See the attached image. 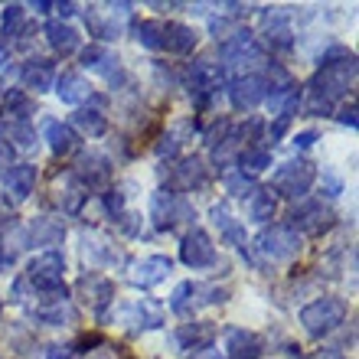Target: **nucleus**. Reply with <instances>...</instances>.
<instances>
[{"instance_id":"f257e3e1","label":"nucleus","mask_w":359,"mask_h":359,"mask_svg":"<svg viewBox=\"0 0 359 359\" xmlns=\"http://www.w3.org/2000/svg\"><path fill=\"white\" fill-rule=\"evenodd\" d=\"M356 82V56L346 53L340 62H323L320 72L307 86V114H330L333 102L353 88Z\"/></svg>"},{"instance_id":"f03ea898","label":"nucleus","mask_w":359,"mask_h":359,"mask_svg":"<svg viewBox=\"0 0 359 359\" xmlns=\"http://www.w3.org/2000/svg\"><path fill=\"white\" fill-rule=\"evenodd\" d=\"M62 278H66V258L59 252H43L29 262L23 284H29L43 301H69Z\"/></svg>"},{"instance_id":"7ed1b4c3","label":"nucleus","mask_w":359,"mask_h":359,"mask_svg":"<svg viewBox=\"0 0 359 359\" xmlns=\"http://www.w3.org/2000/svg\"><path fill=\"white\" fill-rule=\"evenodd\" d=\"M301 252V236L291 226H271L255 238V258L265 265H281L291 262Z\"/></svg>"},{"instance_id":"20e7f679","label":"nucleus","mask_w":359,"mask_h":359,"mask_svg":"<svg viewBox=\"0 0 359 359\" xmlns=\"http://www.w3.org/2000/svg\"><path fill=\"white\" fill-rule=\"evenodd\" d=\"M346 320V304L340 297H320L301 311V323L311 337H327Z\"/></svg>"},{"instance_id":"39448f33","label":"nucleus","mask_w":359,"mask_h":359,"mask_svg":"<svg viewBox=\"0 0 359 359\" xmlns=\"http://www.w3.org/2000/svg\"><path fill=\"white\" fill-rule=\"evenodd\" d=\"M313 180H317V170H313L311 161H304V157H294V161L281 163L271 177V187L281 193V196H291V199H301L307 196V189L313 187Z\"/></svg>"},{"instance_id":"423d86ee","label":"nucleus","mask_w":359,"mask_h":359,"mask_svg":"<svg viewBox=\"0 0 359 359\" xmlns=\"http://www.w3.org/2000/svg\"><path fill=\"white\" fill-rule=\"evenodd\" d=\"M131 13V4H104V7L86 10V27L98 39H118L124 29V20Z\"/></svg>"},{"instance_id":"0eeeda50","label":"nucleus","mask_w":359,"mask_h":359,"mask_svg":"<svg viewBox=\"0 0 359 359\" xmlns=\"http://www.w3.org/2000/svg\"><path fill=\"white\" fill-rule=\"evenodd\" d=\"M151 219L161 229H173L177 222L193 219V206L180 193H173V189H157L151 199Z\"/></svg>"},{"instance_id":"6e6552de","label":"nucleus","mask_w":359,"mask_h":359,"mask_svg":"<svg viewBox=\"0 0 359 359\" xmlns=\"http://www.w3.org/2000/svg\"><path fill=\"white\" fill-rule=\"evenodd\" d=\"M294 226L297 232H304V236H323L327 229L337 222V216H333L330 206H323L320 199H311V203H304V206L294 209Z\"/></svg>"},{"instance_id":"1a4fd4ad","label":"nucleus","mask_w":359,"mask_h":359,"mask_svg":"<svg viewBox=\"0 0 359 359\" xmlns=\"http://www.w3.org/2000/svg\"><path fill=\"white\" fill-rule=\"evenodd\" d=\"M180 258H183V265L187 268H212L216 265V245H212V238L203 232V229H193L183 236V245H180Z\"/></svg>"},{"instance_id":"9d476101","label":"nucleus","mask_w":359,"mask_h":359,"mask_svg":"<svg viewBox=\"0 0 359 359\" xmlns=\"http://www.w3.org/2000/svg\"><path fill=\"white\" fill-rule=\"evenodd\" d=\"M199 36L193 33V27L187 23H177V20H161V36H157V49H167L173 56H189L196 49Z\"/></svg>"},{"instance_id":"9b49d317","label":"nucleus","mask_w":359,"mask_h":359,"mask_svg":"<svg viewBox=\"0 0 359 359\" xmlns=\"http://www.w3.org/2000/svg\"><path fill=\"white\" fill-rule=\"evenodd\" d=\"M229 98H232V104H236L238 111H248V108H255L258 102H265V98H268L265 79L255 76V72L232 79V86H229Z\"/></svg>"},{"instance_id":"f8f14e48","label":"nucleus","mask_w":359,"mask_h":359,"mask_svg":"<svg viewBox=\"0 0 359 359\" xmlns=\"http://www.w3.org/2000/svg\"><path fill=\"white\" fill-rule=\"evenodd\" d=\"M219 86H222V66L216 62H193L189 66V95H196L199 104L209 102V95H216Z\"/></svg>"},{"instance_id":"ddd939ff","label":"nucleus","mask_w":359,"mask_h":359,"mask_svg":"<svg viewBox=\"0 0 359 359\" xmlns=\"http://www.w3.org/2000/svg\"><path fill=\"white\" fill-rule=\"evenodd\" d=\"M170 271H173L170 258H167V255H151V258L134 262L131 271H128V281H131L134 287H154V284H161Z\"/></svg>"},{"instance_id":"4468645a","label":"nucleus","mask_w":359,"mask_h":359,"mask_svg":"<svg viewBox=\"0 0 359 359\" xmlns=\"http://www.w3.org/2000/svg\"><path fill=\"white\" fill-rule=\"evenodd\" d=\"M118 320L128 323L131 330H154V327L163 323V313L154 301H134V304L118 307Z\"/></svg>"},{"instance_id":"2eb2a0df","label":"nucleus","mask_w":359,"mask_h":359,"mask_svg":"<svg viewBox=\"0 0 359 359\" xmlns=\"http://www.w3.org/2000/svg\"><path fill=\"white\" fill-rule=\"evenodd\" d=\"M262 337L245 327H229L226 330V353L229 359H262Z\"/></svg>"},{"instance_id":"dca6fc26","label":"nucleus","mask_w":359,"mask_h":359,"mask_svg":"<svg viewBox=\"0 0 359 359\" xmlns=\"http://www.w3.org/2000/svg\"><path fill=\"white\" fill-rule=\"evenodd\" d=\"M4 187H7V203H13V206L27 203L29 193L36 189V167H33V163H17V167L4 177Z\"/></svg>"},{"instance_id":"f3484780","label":"nucleus","mask_w":359,"mask_h":359,"mask_svg":"<svg viewBox=\"0 0 359 359\" xmlns=\"http://www.w3.org/2000/svg\"><path fill=\"white\" fill-rule=\"evenodd\" d=\"M82 66L92 69V72H98V76H104L108 82H124L121 59L104 46H88L86 53H82Z\"/></svg>"},{"instance_id":"a211bd4d","label":"nucleus","mask_w":359,"mask_h":359,"mask_svg":"<svg viewBox=\"0 0 359 359\" xmlns=\"http://www.w3.org/2000/svg\"><path fill=\"white\" fill-rule=\"evenodd\" d=\"M79 294H86V301L92 304L95 313H104V307L114 301V284L108 278H102V274L88 271L79 278Z\"/></svg>"},{"instance_id":"6ab92c4d","label":"nucleus","mask_w":359,"mask_h":359,"mask_svg":"<svg viewBox=\"0 0 359 359\" xmlns=\"http://www.w3.org/2000/svg\"><path fill=\"white\" fill-rule=\"evenodd\" d=\"M72 177L82 183V189H102L104 183H108V177H111V170H108V161H104V157L86 154V157L76 163Z\"/></svg>"},{"instance_id":"aec40b11","label":"nucleus","mask_w":359,"mask_h":359,"mask_svg":"<svg viewBox=\"0 0 359 359\" xmlns=\"http://www.w3.org/2000/svg\"><path fill=\"white\" fill-rule=\"evenodd\" d=\"M82 255L92 265H118L121 262V252L102 236V232H86L82 236Z\"/></svg>"},{"instance_id":"412c9836","label":"nucleus","mask_w":359,"mask_h":359,"mask_svg":"<svg viewBox=\"0 0 359 359\" xmlns=\"http://www.w3.org/2000/svg\"><path fill=\"white\" fill-rule=\"evenodd\" d=\"M43 137L49 141V151L56 154V157H66V154H72L79 147V134L69 124L56 121V118L43 121Z\"/></svg>"},{"instance_id":"4be33fe9","label":"nucleus","mask_w":359,"mask_h":359,"mask_svg":"<svg viewBox=\"0 0 359 359\" xmlns=\"http://www.w3.org/2000/svg\"><path fill=\"white\" fill-rule=\"evenodd\" d=\"M20 79H23V86L29 88V92H46V88H53V82H56V72H53V66L49 62H43V59H29L27 66L20 69Z\"/></svg>"},{"instance_id":"5701e85b","label":"nucleus","mask_w":359,"mask_h":359,"mask_svg":"<svg viewBox=\"0 0 359 359\" xmlns=\"http://www.w3.org/2000/svg\"><path fill=\"white\" fill-rule=\"evenodd\" d=\"M56 92L66 104H82L92 98V86H88L79 72H62V76L56 79Z\"/></svg>"},{"instance_id":"b1692460","label":"nucleus","mask_w":359,"mask_h":359,"mask_svg":"<svg viewBox=\"0 0 359 359\" xmlns=\"http://www.w3.org/2000/svg\"><path fill=\"white\" fill-rule=\"evenodd\" d=\"M46 39H49V46H53V53H59V56H72L79 49V33L69 23H62V20L46 23Z\"/></svg>"},{"instance_id":"393cba45","label":"nucleus","mask_w":359,"mask_h":359,"mask_svg":"<svg viewBox=\"0 0 359 359\" xmlns=\"http://www.w3.org/2000/svg\"><path fill=\"white\" fill-rule=\"evenodd\" d=\"M33 317L49 327H69V323H76V307L69 301H43Z\"/></svg>"},{"instance_id":"a878e982","label":"nucleus","mask_w":359,"mask_h":359,"mask_svg":"<svg viewBox=\"0 0 359 359\" xmlns=\"http://www.w3.org/2000/svg\"><path fill=\"white\" fill-rule=\"evenodd\" d=\"M212 226L222 232V238H226L229 245H236V248H245V226L242 222H236L232 219V212H229L226 206H212Z\"/></svg>"},{"instance_id":"bb28decb","label":"nucleus","mask_w":359,"mask_h":359,"mask_svg":"<svg viewBox=\"0 0 359 359\" xmlns=\"http://www.w3.org/2000/svg\"><path fill=\"white\" fill-rule=\"evenodd\" d=\"M29 236L36 245H59L62 236H66V226L59 219H49V216H39L33 226H29Z\"/></svg>"},{"instance_id":"cd10ccee","label":"nucleus","mask_w":359,"mask_h":359,"mask_svg":"<svg viewBox=\"0 0 359 359\" xmlns=\"http://www.w3.org/2000/svg\"><path fill=\"white\" fill-rule=\"evenodd\" d=\"M0 131L7 134L17 147H33V144H36V131H33L29 118H13V114H7L4 124H0Z\"/></svg>"},{"instance_id":"c85d7f7f","label":"nucleus","mask_w":359,"mask_h":359,"mask_svg":"<svg viewBox=\"0 0 359 359\" xmlns=\"http://www.w3.org/2000/svg\"><path fill=\"white\" fill-rule=\"evenodd\" d=\"M274 212H278V196H274L271 189H255L248 196V219L268 222V219H274Z\"/></svg>"},{"instance_id":"c756f323","label":"nucleus","mask_w":359,"mask_h":359,"mask_svg":"<svg viewBox=\"0 0 359 359\" xmlns=\"http://www.w3.org/2000/svg\"><path fill=\"white\" fill-rule=\"evenodd\" d=\"M72 124H76L82 134H88V137H102V134L108 131V118H104L98 108H79V111L72 114Z\"/></svg>"},{"instance_id":"7c9ffc66","label":"nucleus","mask_w":359,"mask_h":359,"mask_svg":"<svg viewBox=\"0 0 359 359\" xmlns=\"http://www.w3.org/2000/svg\"><path fill=\"white\" fill-rule=\"evenodd\" d=\"M206 167H203V161L199 157H189V161H183V167H177V187L180 189H199L206 187Z\"/></svg>"},{"instance_id":"2f4dec72","label":"nucleus","mask_w":359,"mask_h":359,"mask_svg":"<svg viewBox=\"0 0 359 359\" xmlns=\"http://www.w3.org/2000/svg\"><path fill=\"white\" fill-rule=\"evenodd\" d=\"M265 33H268V43L274 49H291V27L281 13H268L265 17Z\"/></svg>"},{"instance_id":"473e14b6","label":"nucleus","mask_w":359,"mask_h":359,"mask_svg":"<svg viewBox=\"0 0 359 359\" xmlns=\"http://www.w3.org/2000/svg\"><path fill=\"white\" fill-rule=\"evenodd\" d=\"M59 183H66V189L59 193L62 212H79V209H82V203H86V189H82V183H79L72 173H66V177L59 180Z\"/></svg>"},{"instance_id":"72a5a7b5","label":"nucleus","mask_w":359,"mask_h":359,"mask_svg":"<svg viewBox=\"0 0 359 359\" xmlns=\"http://www.w3.org/2000/svg\"><path fill=\"white\" fill-rule=\"evenodd\" d=\"M238 167H242V173L265 170V167H271V151L268 147H245V151L238 154Z\"/></svg>"},{"instance_id":"f704fd0d","label":"nucleus","mask_w":359,"mask_h":359,"mask_svg":"<svg viewBox=\"0 0 359 359\" xmlns=\"http://www.w3.org/2000/svg\"><path fill=\"white\" fill-rule=\"evenodd\" d=\"M199 294V284H193V281H183V284H177V291L170 294V311L173 313H189V307H193V297Z\"/></svg>"},{"instance_id":"c9c22d12","label":"nucleus","mask_w":359,"mask_h":359,"mask_svg":"<svg viewBox=\"0 0 359 359\" xmlns=\"http://www.w3.org/2000/svg\"><path fill=\"white\" fill-rule=\"evenodd\" d=\"M157 36H161V20H141L134 23V39L147 49H157Z\"/></svg>"},{"instance_id":"e433bc0d","label":"nucleus","mask_w":359,"mask_h":359,"mask_svg":"<svg viewBox=\"0 0 359 359\" xmlns=\"http://www.w3.org/2000/svg\"><path fill=\"white\" fill-rule=\"evenodd\" d=\"M4 36L7 39H13V36H20V27H23V7L20 4H7L4 7Z\"/></svg>"},{"instance_id":"4c0bfd02","label":"nucleus","mask_w":359,"mask_h":359,"mask_svg":"<svg viewBox=\"0 0 359 359\" xmlns=\"http://www.w3.org/2000/svg\"><path fill=\"white\" fill-rule=\"evenodd\" d=\"M222 183H226V189L229 193H232V196H252V193H255V183H252V177H248V173H226V180H222Z\"/></svg>"},{"instance_id":"58836bf2","label":"nucleus","mask_w":359,"mask_h":359,"mask_svg":"<svg viewBox=\"0 0 359 359\" xmlns=\"http://www.w3.org/2000/svg\"><path fill=\"white\" fill-rule=\"evenodd\" d=\"M203 340H206V330H199L193 323H187V327H180V330L173 333V346H177V350H183L187 343H203Z\"/></svg>"},{"instance_id":"ea45409f","label":"nucleus","mask_w":359,"mask_h":359,"mask_svg":"<svg viewBox=\"0 0 359 359\" xmlns=\"http://www.w3.org/2000/svg\"><path fill=\"white\" fill-rule=\"evenodd\" d=\"M82 359H131L128 353L121 350V346H111V343H102L98 350H88L82 353Z\"/></svg>"},{"instance_id":"a19ab883","label":"nucleus","mask_w":359,"mask_h":359,"mask_svg":"<svg viewBox=\"0 0 359 359\" xmlns=\"http://www.w3.org/2000/svg\"><path fill=\"white\" fill-rule=\"evenodd\" d=\"M104 209H108L114 219L124 216V196L118 193V189H108V193H104Z\"/></svg>"},{"instance_id":"79ce46f5","label":"nucleus","mask_w":359,"mask_h":359,"mask_svg":"<svg viewBox=\"0 0 359 359\" xmlns=\"http://www.w3.org/2000/svg\"><path fill=\"white\" fill-rule=\"evenodd\" d=\"M13 170V147L10 144H0V180Z\"/></svg>"},{"instance_id":"37998d69","label":"nucleus","mask_w":359,"mask_h":359,"mask_svg":"<svg viewBox=\"0 0 359 359\" xmlns=\"http://www.w3.org/2000/svg\"><path fill=\"white\" fill-rule=\"evenodd\" d=\"M337 121H340V124H346V128H356V124H359V118H356V102L343 104V108H340V114H337Z\"/></svg>"},{"instance_id":"c03bdc74","label":"nucleus","mask_w":359,"mask_h":359,"mask_svg":"<svg viewBox=\"0 0 359 359\" xmlns=\"http://www.w3.org/2000/svg\"><path fill=\"white\" fill-rule=\"evenodd\" d=\"M193 359H226V356L219 353V346H212V343H203V346L196 350V356H193Z\"/></svg>"},{"instance_id":"a18cd8bd","label":"nucleus","mask_w":359,"mask_h":359,"mask_svg":"<svg viewBox=\"0 0 359 359\" xmlns=\"http://www.w3.org/2000/svg\"><path fill=\"white\" fill-rule=\"evenodd\" d=\"M317 137H320V134H317V131H301V134H297V137H294V144L307 151V147H313V144H317Z\"/></svg>"},{"instance_id":"49530a36","label":"nucleus","mask_w":359,"mask_h":359,"mask_svg":"<svg viewBox=\"0 0 359 359\" xmlns=\"http://www.w3.org/2000/svg\"><path fill=\"white\" fill-rule=\"evenodd\" d=\"M72 356V346H49L46 359H69Z\"/></svg>"},{"instance_id":"de8ad7c7","label":"nucleus","mask_w":359,"mask_h":359,"mask_svg":"<svg viewBox=\"0 0 359 359\" xmlns=\"http://www.w3.org/2000/svg\"><path fill=\"white\" fill-rule=\"evenodd\" d=\"M304 359H346L340 350H317V353H311V356H304Z\"/></svg>"},{"instance_id":"09e8293b","label":"nucleus","mask_w":359,"mask_h":359,"mask_svg":"<svg viewBox=\"0 0 359 359\" xmlns=\"http://www.w3.org/2000/svg\"><path fill=\"white\" fill-rule=\"evenodd\" d=\"M33 10H36V13H49V10H56V4H46V0H39V4H33Z\"/></svg>"},{"instance_id":"8fccbe9b","label":"nucleus","mask_w":359,"mask_h":359,"mask_svg":"<svg viewBox=\"0 0 359 359\" xmlns=\"http://www.w3.org/2000/svg\"><path fill=\"white\" fill-rule=\"evenodd\" d=\"M56 10L62 17H69V13H76V4H56Z\"/></svg>"},{"instance_id":"3c124183","label":"nucleus","mask_w":359,"mask_h":359,"mask_svg":"<svg viewBox=\"0 0 359 359\" xmlns=\"http://www.w3.org/2000/svg\"><path fill=\"white\" fill-rule=\"evenodd\" d=\"M4 56H7V46L0 43V66H4Z\"/></svg>"},{"instance_id":"603ef678","label":"nucleus","mask_w":359,"mask_h":359,"mask_svg":"<svg viewBox=\"0 0 359 359\" xmlns=\"http://www.w3.org/2000/svg\"><path fill=\"white\" fill-rule=\"evenodd\" d=\"M0 311H4V304H0Z\"/></svg>"}]
</instances>
